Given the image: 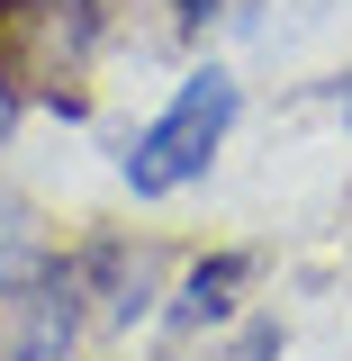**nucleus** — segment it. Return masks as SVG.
<instances>
[{"label": "nucleus", "mask_w": 352, "mask_h": 361, "mask_svg": "<svg viewBox=\"0 0 352 361\" xmlns=\"http://www.w3.org/2000/svg\"><path fill=\"white\" fill-rule=\"evenodd\" d=\"M99 334L82 298V271L63 244L9 253L0 262V361H82V343Z\"/></svg>", "instance_id": "obj_3"}, {"label": "nucleus", "mask_w": 352, "mask_h": 361, "mask_svg": "<svg viewBox=\"0 0 352 361\" xmlns=\"http://www.w3.org/2000/svg\"><path fill=\"white\" fill-rule=\"evenodd\" d=\"M28 109H37V99H28V90H18V73L0 63V154L18 145V127H28Z\"/></svg>", "instance_id": "obj_7"}, {"label": "nucleus", "mask_w": 352, "mask_h": 361, "mask_svg": "<svg viewBox=\"0 0 352 361\" xmlns=\"http://www.w3.org/2000/svg\"><path fill=\"white\" fill-rule=\"evenodd\" d=\"M154 9H163V27H172L181 45H199L217 18H235V0H154Z\"/></svg>", "instance_id": "obj_6"}, {"label": "nucleus", "mask_w": 352, "mask_h": 361, "mask_svg": "<svg viewBox=\"0 0 352 361\" xmlns=\"http://www.w3.org/2000/svg\"><path fill=\"white\" fill-rule=\"evenodd\" d=\"M244 127V82H235V63H190L172 82V99L127 135V154H118V180H127L135 199L154 208V199H181V190H199V180L217 172V154L235 145Z\"/></svg>", "instance_id": "obj_1"}, {"label": "nucleus", "mask_w": 352, "mask_h": 361, "mask_svg": "<svg viewBox=\"0 0 352 361\" xmlns=\"http://www.w3.org/2000/svg\"><path fill=\"white\" fill-rule=\"evenodd\" d=\"M118 45V0H0V63L37 109L82 118Z\"/></svg>", "instance_id": "obj_2"}, {"label": "nucleus", "mask_w": 352, "mask_h": 361, "mask_svg": "<svg viewBox=\"0 0 352 361\" xmlns=\"http://www.w3.org/2000/svg\"><path fill=\"white\" fill-rule=\"evenodd\" d=\"M73 271H82L99 334H127L145 316H163V298H172V253L154 235H90V244H73Z\"/></svg>", "instance_id": "obj_4"}, {"label": "nucleus", "mask_w": 352, "mask_h": 361, "mask_svg": "<svg viewBox=\"0 0 352 361\" xmlns=\"http://www.w3.org/2000/svg\"><path fill=\"white\" fill-rule=\"evenodd\" d=\"M244 298H253V253H199V262L172 271V298H163V325H172V343H208V334H226L235 316H244Z\"/></svg>", "instance_id": "obj_5"}, {"label": "nucleus", "mask_w": 352, "mask_h": 361, "mask_svg": "<svg viewBox=\"0 0 352 361\" xmlns=\"http://www.w3.org/2000/svg\"><path fill=\"white\" fill-rule=\"evenodd\" d=\"M344 127H352V73H344Z\"/></svg>", "instance_id": "obj_8"}]
</instances>
